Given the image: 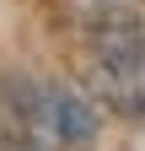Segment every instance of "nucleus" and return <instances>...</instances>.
Masks as SVG:
<instances>
[{
    "label": "nucleus",
    "mask_w": 145,
    "mask_h": 151,
    "mask_svg": "<svg viewBox=\"0 0 145 151\" xmlns=\"http://www.w3.org/2000/svg\"><path fill=\"white\" fill-rule=\"evenodd\" d=\"M92 86H97L102 103H113L124 113H145V60H134V65H97Z\"/></svg>",
    "instance_id": "obj_2"
},
{
    "label": "nucleus",
    "mask_w": 145,
    "mask_h": 151,
    "mask_svg": "<svg viewBox=\"0 0 145 151\" xmlns=\"http://www.w3.org/2000/svg\"><path fill=\"white\" fill-rule=\"evenodd\" d=\"M92 60L97 65H134L145 60V32L134 11H107L92 27Z\"/></svg>",
    "instance_id": "obj_1"
}]
</instances>
